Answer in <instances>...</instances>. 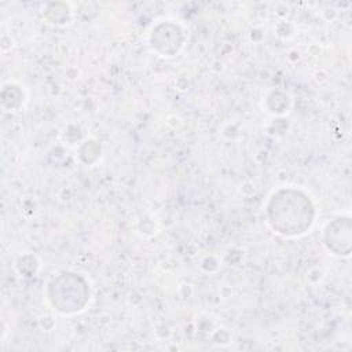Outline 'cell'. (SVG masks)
<instances>
[{"instance_id":"6da1fadb","label":"cell","mask_w":352,"mask_h":352,"mask_svg":"<svg viewBox=\"0 0 352 352\" xmlns=\"http://www.w3.org/2000/svg\"><path fill=\"white\" fill-rule=\"evenodd\" d=\"M270 223L276 232L297 235L305 232L314 220V206L308 197L296 190H282L268 205Z\"/></svg>"},{"instance_id":"7a4b0ae2","label":"cell","mask_w":352,"mask_h":352,"mask_svg":"<svg viewBox=\"0 0 352 352\" xmlns=\"http://www.w3.org/2000/svg\"><path fill=\"white\" fill-rule=\"evenodd\" d=\"M88 294L89 292L84 279L76 274H63L54 279L50 285V300L58 311L62 307L66 296H69L66 312L80 311L85 305Z\"/></svg>"},{"instance_id":"3957f363","label":"cell","mask_w":352,"mask_h":352,"mask_svg":"<svg viewBox=\"0 0 352 352\" xmlns=\"http://www.w3.org/2000/svg\"><path fill=\"white\" fill-rule=\"evenodd\" d=\"M326 243L336 254H348L351 248V226L348 219H337L324 232Z\"/></svg>"}]
</instances>
